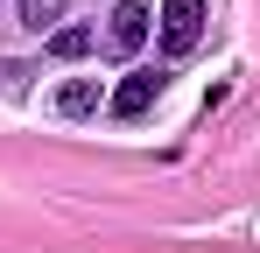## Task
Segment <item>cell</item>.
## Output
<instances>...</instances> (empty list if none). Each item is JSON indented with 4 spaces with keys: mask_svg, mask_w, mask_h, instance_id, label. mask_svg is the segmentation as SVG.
Returning <instances> with one entry per match:
<instances>
[{
    "mask_svg": "<svg viewBox=\"0 0 260 253\" xmlns=\"http://www.w3.org/2000/svg\"><path fill=\"white\" fill-rule=\"evenodd\" d=\"M63 7H71V0H21V21H28V28H43V21H56Z\"/></svg>",
    "mask_w": 260,
    "mask_h": 253,
    "instance_id": "8992f818",
    "label": "cell"
},
{
    "mask_svg": "<svg viewBox=\"0 0 260 253\" xmlns=\"http://www.w3.org/2000/svg\"><path fill=\"white\" fill-rule=\"evenodd\" d=\"M204 42V0H162V49L190 56Z\"/></svg>",
    "mask_w": 260,
    "mask_h": 253,
    "instance_id": "6da1fadb",
    "label": "cell"
},
{
    "mask_svg": "<svg viewBox=\"0 0 260 253\" xmlns=\"http://www.w3.org/2000/svg\"><path fill=\"white\" fill-rule=\"evenodd\" d=\"M91 49V28H56V36H49V56H56V64H71V56H85Z\"/></svg>",
    "mask_w": 260,
    "mask_h": 253,
    "instance_id": "5b68a950",
    "label": "cell"
},
{
    "mask_svg": "<svg viewBox=\"0 0 260 253\" xmlns=\"http://www.w3.org/2000/svg\"><path fill=\"white\" fill-rule=\"evenodd\" d=\"M162 84H169L162 71H127V84L113 91V113H120V120H141V113L162 99Z\"/></svg>",
    "mask_w": 260,
    "mask_h": 253,
    "instance_id": "3957f363",
    "label": "cell"
},
{
    "mask_svg": "<svg viewBox=\"0 0 260 253\" xmlns=\"http://www.w3.org/2000/svg\"><path fill=\"white\" fill-rule=\"evenodd\" d=\"M91 106H99V84H91V78H78V84H63V91H56V113H71V120L91 113Z\"/></svg>",
    "mask_w": 260,
    "mask_h": 253,
    "instance_id": "277c9868",
    "label": "cell"
},
{
    "mask_svg": "<svg viewBox=\"0 0 260 253\" xmlns=\"http://www.w3.org/2000/svg\"><path fill=\"white\" fill-rule=\"evenodd\" d=\"M148 21H155V14H148V7H113V14H106V49H113V56H134V49H141V42H148Z\"/></svg>",
    "mask_w": 260,
    "mask_h": 253,
    "instance_id": "7a4b0ae2",
    "label": "cell"
}]
</instances>
